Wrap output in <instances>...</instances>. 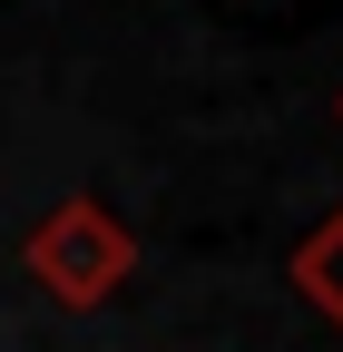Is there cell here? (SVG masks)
Listing matches in <instances>:
<instances>
[{"label": "cell", "instance_id": "6da1fadb", "mask_svg": "<svg viewBox=\"0 0 343 352\" xmlns=\"http://www.w3.org/2000/svg\"><path fill=\"white\" fill-rule=\"evenodd\" d=\"M20 274L50 294V303H69V314H98V303L138 274V235H127L118 206H98V196H59V206L20 235Z\"/></svg>", "mask_w": 343, "mask_h": 352}, {"label": "cell", "instance_id": "7a4b0ae2", "mask_svg": "<svg viewBox=\"0 0 343 352\" xmlns=\"http://www.w3.org/2000/svg\"><path fill=\"white\" fill-rule=\"evenodd\" d=\"M294 294H304L314 314L343 333V206L324 215V226H314L304 245H294Z\"/></svg>", "mask_w": 343, "mask_h": 352}]
</instances>
